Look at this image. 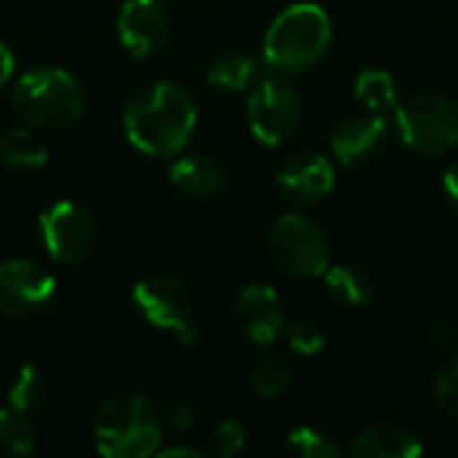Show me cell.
<instances>
[{"label": "cell", "instance_id": "cell-14", "mask_svg": "<svg viewBox=\"0 0 458 458\" xmlns=\"http://www.w3.org/2000/svg\"><path fill=\"white\" fill-rule=\"evenodd\" d=\"M236 322L252 344L271 346L284 333V306L279 293L268 284L244 287L236 301Z\"/></svg>", "mask_w": 458, "mask_h": 458}, {"label": "cell", "instance_id": "cell-25", "mask_svg": "<svg viewBox=\"0 0 458 458\" xmlns=\"http://www.w3.org/2000/svg\"><path fill=\"white\" fill-rule=\"evenodd\" d=\"M284 333H287L290 349L301 357H317L327 344L322 327L311 319H295V322L284 325Z\"/></svg>", "mask_w": 458, "mask_h": 458}, {"label": "cell", "instance_id": "cell-4", "mask_svg": "<svg viewBox=\"0 0 458 458\" xmlns=\"http://www.w3.org/2000/svg\"><path fill=\"white\" fill-rule=\"evenodd\" d=\"M94 445L105 458L156 456L164 427L156 408L140 392H118L94 413Z\"/></svg>", "mask_w": 458, "mask_h": 458}, {"label": "cell", "instance_id": "cell-2", "mask_svg": "<svg viewBox=\"0 0 458 458\" xmlns=\"http://www.w3.org/2000/svg\"><path fill=\"white\" fill-rule=\"evenodd\" d=\"M333 43V24L322 5L295 3L268 27L263 40V64L279 75H298L317 67Z\"/></svg>", "mask_w": 458, "mask_h": 458}, {"label": "cell", "instance_id": "cell-32", "mask_svg": "<svg viewBox=\"0 0 458 458\" xmlns=\"http://www.w3.org/2000/svg\"><path fill=\"white\" fill-rule=\"evenodd\" d=\"M156 456H158V458H201V456H204V451L172 445V448H158V451H156Z\"/></svg>", "mask_w": 458, "mask_h": 458}, {"label": "cell", "instance_id": "cell-21", "mask_svg": "<svg viewBox=\"0 0 458 458\" xmlns=\"http://www.w3.org/2000/svg\"><path fill=\"white\" fill-rule=\"evenodd\" d=\"M0 161L19 172H35L46 166L48 148L35 137V131L16 126L0 137Z\"/></svg>", "mask_w": 458, "mask_h": 458}, {"label": "cell", "instance_id": "cell-9", "mask_svg": "<svg viewBox=\"0 0 458 458\" xmlns=\"http://www.w3.org/2000/svg\"><path fill=\"white\" fill-rule=\"evenodd\" d=\"M56 293V279L48 268L27 258L0 263V314L8 319H30L40 314Z\"/></svg>", "mask_w": 458, "mask_h": 458}, {"label": "cell", "instance_id": "cell-31", "mask_svg": "<svg viewBox=\"0 0 458 458\" xmlns=\"http://www.w3.org/2000/svg\"><path fill=\"white\" fill-rule=\"evenodd\" d=\"M443 193H445L448 204L458 212V161H454L443 174Z\"/></svg>", "mask_w": 458, "mask_h": 458}, {"label": "cell", "instance_id": "cell-3", "mask_svg": "<svg viewBox=\"0 0 458 458\" xmlns=\"http://www.w3.org/2000/svg\"><path fill=\"white\" fill-rule=\"evenodd\" d=\"M11 107L27 126L59 131L86 113V89L62 67H35L13 83Z\"/></svg>", "mask_w": 458, "mask_h": 458}, {"label": "cell", "instance_id": "cell-23", "mask_svg": "<svg viewBox=\"0 0 458 458\" xmlns=\"http://www.w3.org/2000/svg\"><path fill=\"white\" fill-rule=\"evenodd\" d=\"M46 397V376L35 362H27L16 370L11 386H8V408L19 413L35 411Z\"/></svg>", "mask_w": 458, "mask_h": 458}, {"label": "cell", "instance_id": "cell-20", "mask_svg": "<svg viewBox=\"0 0 458 458\" xmlns=\"http://www.w3.org/2000/svg\"><path fill=\"white\" fill-rule=\"evenodd\" d=\"M293 362L284 352L268 349L252 365V389L263 400H276L293 386Z\"/></svg>", "mask_w": 458, "mask_h": 458}, {"label": "cell", "instance_id": "cell-5", "mask_svg": "<svg viewBox=\"0 0 458 458\" xmlns=\"http://www.w3.org/2000/svg\"><path fill=\"white\" fill-rule=\"evenodd\" d=\"M403 142L421 156H445L458 148V105L445 94H419L394 113Z\"/></svg>", "mask_w": 458, "mask_h": 458}, {"label": "cell", "instance_id": "cell-18", "mask_svg": "<svg viewBox=\"0 0 458 458\" xmlns=\"http://www.w3.org/2000/svg\"><path fill=\"white\" fill-rule=\"evenodd\" d=\"M322 276H325L327 293L344 309H362L373 298V282H370L368 271H362L360 266H352V263L333 266L330 263Z\"/></svg>", "mask_w": 458, "mask_h": 458}, {"label": "cell", "instance_id": "cell-11", "mask_svg": "<svg viewBox=\"0 0 458 458\" xmlns=\"http://www.w3.org/2000/svg\"><path fill=\"white\" fill-rule=\"evenodd\" d=\"M115 32L129 56L150 59L166 46L172 19L161 0H126L118 11Z\"/></svg>", "mask_w": 458, "mask_h": 458}, {"label": "cell", "instance_id": "cell-19", "mask_svg": "<svg viewBox=\"0 0 458 458\" xmlns=\"http://www.w3.org/2000/svg\"><path fill=\"white\" fill-rule=\"evenodd\" d=\"M354 94L357 99L378 115H394L400 107V91H397V81L392 78L389 70H362L360 78L354 81Z\"/></svg>", "mask_w": 458, "mask_h": 458}, {"label": "cell", "instance_id": "cell-16", "mask_svg": "<svg viewBox=\"0 0 458 458\" xmlns=\"http://www.w3.org/2000/svg\"><path fill=\"white\" fill-rule=\"evenodd\" d=\"M349 454L357 458H416L424 454V445L403 424H373L352 440Z\"/></svg>", "mask_w": 458, "mask_h": 458}, {"label": "cell", "instance_id": "cell-7", "mask_svg": "<svg viewBox=\"0 0 458 458\" xmlns=\"http://www.w3.org/2000/svg\"><path fill=\"white\" fill-rule=\"evenodd\" d=\"M298 121H301V97L284 75L279 72L263 75L250 89L247 123L260 145L266 148L282 145L298 129Z\"/></svg>", "mask_w": 458, "mask_h": 458}, {"label": "cell", "instance_id": "cell-29", "mask_svg": "<svg viewBox=\"0 0 458 458\" xmlns=\"http://www.w3.org/2000/svg\"><path fill=\"white\" fill-rule=\"evenodd\" d=\"M166 421H169L172 429L188 432V429L193 427V411H191L188 405H182V403H174V405H169V411H166Z\"/></svg>", "mask_w": 458, "mask_h": 458}, {"label": "cell", "instance_id": "cell-28", "mask_svg": "<svg viewBox=\"0 0 458 458\" xmlns=\"http://www.w3.org/2000/svg\"><path fill=\"white\" fill-rule=\"evenodd\" d=\"M424 341L432 349L451 352L458 346V325L451 319H435L424 327Z\"/></svg>", "mask_w": 458, "mask_h": 458}, {"label": "cell", "instance_id": "cell-26", "mask_svg": "<svg viewBox=\"0 0 458 458\" xmlns=\"http://www.w3.org/2000/svg\"><path fill=\"white\" fill-rule=\"evenodd\" d=\"M435 403L440 405V411H445L448 416L458 419V354H454L435 376Z\"/></svg>", "mask_w": 458, "mask_h": 458}, {"label": "cell", "instance_id": "cell-8", "mask_svg": "<svg viewBox=\"0 0 458 458\" xmlns=\"http://www.w3.org/2000/svg\"><path fill=\"white\" fill-rule=\"evenodd\" d=\"M40 236L54 263L78 266L83 263L97 244L94 215L78 201H54L40 215Z\"/></svg>", "mask_w": 458, "mask_h": 458}, {"label": "cell", "instance_id": "cell-17", "mask_svg": "<svg viewBox=\"0 0 458 458\" xmlns=\"http://www.w3.org/2000/svg\"><path fill=\"white\" fill-rule=\"evenodd\" d=\"M263 78V59L247 48H225L209 64L207 81L223 91H247Z\"/></svg>", "mask_w": 458, "mask_h": 458}, {"label": "cell", "instance_id": "cell-30", "mask_svg": "<svg viewBox=\"0 0 458 458\" xmlns=\"http://www.w3.org/2000/svg\"><path fill=\"white\" fill-rule=\"evenodd\" d=\"M13 72H16V56L11 51V46L5 40H0V89L8 86Z\"/></svg>", "mask_w": 458, "mask_h": 458}, {"label": "cell", "instance_id": "cell-6", "mask_svg": "<svg viewBox=\"0 0 458 458\" xmlns=\"http://www.w3.org/2000/svg\"><path fill=\"white\" fill-rule=\"evenodd\" d=\"M268 252L284 274L301 279L322 276L333 255L330 236L325 233V228L298 212H287L271 223Z\"/></svg>", "mask_w": 458, "mask_h": 458}, {"label": "cell", "instance_id": "cell-13", "mask_svg": "<svg viewBox=\"0 0 458 458\" xmlns=\"http://www.w3.org/2000/svg\"><path fill=\"white\" fill-rule=\"evenodd\" d=\"M389 142V118L378 113L344 118L330 137V148L344 166H365L381 156Z\"/></svg>", "mask_w": 458, "mask_h": 458}, {"label": "cell", "instance_id": "cell-10", "mask_svg": "<svg viewBox=\"0 0 458 458\" xmlns=\"http://www.w3.org/2000/svg\"><path fill=\"white\" fill-rule=\"evenodd\" d=\"M131 301L137 311L161 330L182 333L188 325H193L191 290L174 276H166V274L142 276L131 290Z\"/></svg>", "mask_w": 458, "mask_h": 458}, {"label": "cell", "instance_id": "cell-15", "mask_svg": "<svg viewBox=\"0 0 458 458\" xmlns=\"http://www.w3.org/2000/svg\"><path fill=\"white\" fill-rule=\"evenodd\" d=\"M169 180L172 185L191 196V199H207L217 196L228 188V172L220 161L204 153H188L177 156V161L169 166Z\"/></svg>", "mask_w": 458, "mask_h": 458}, {"label": "cell", "instance_id": "cell-27", "mask_svg": "<svg viewBox=\"0 0 458 458\" xmlns=\"http://www.w3.org/2000/svg\"><path fill=\"white\" fill-rule=\"evenodd\" d=\"M247 445V432L239 421H223L217 424V429L209 435V443H207V454L220 458H231L236 454H242Z\"/></svg>", "mask_w": 458, "mask_h": 458}, {"label": "cell", "instance_id": "cell-1", "mask_svg": "<svg viewBox=\"0 0 458 458\" xmlns=\"http://www.w3.org/2000/svg\"><path fill=\"white\" fill-rule=\"evenodd\" d=\"M199 110L185 86L156 81L137 91L123 110L126 140L150 158H177L193 131Z\"/></svg>", "mask_w": 458, "mask_h": 458}, {"label": "cell", "instance_id": "cell-22", "mask_svg": "<svg viewBox=\"0 0 458 458\" xmlns=\"http://www.w3.org/2000/svg\"><path fill=\"white\" fill-rule=\"evenodd\" d=\"M35 448L38 435L30 419L13 408H0V458H24Z\"/></svg>", "mask_w": 458, "mask_h": 458}, {"label": "cell", "instance_id": "cell-12", "mask_svg": "<svg viewBox=\"0 0 458 458\" xmlns=\"http://www.w3.org/2000/svg\"><path fill=\"white\" fill-rule=\"evenodd\" d=\"M276 185L282 196L301 207H314L325 201L335 188V169L330 158L317 150L293 153L276 172Z\"/></svg>", "mask_w": 458, "mask_h": 458}, {"label": "cell", "instance_id": "cell-24", "mask_svg": "<svg viewBox=\"0 0 458 458\" xmlns=\"http://www.w3.org/2000/svg\"><path fill=\"white\" fill-rule=\"evenodd\" d=\"M287 448L301 458H341L344 448L322 429L301 424L287 435Z\"/></svg>", "mask_w": 458, "mask_h": 458}]
</instances>
